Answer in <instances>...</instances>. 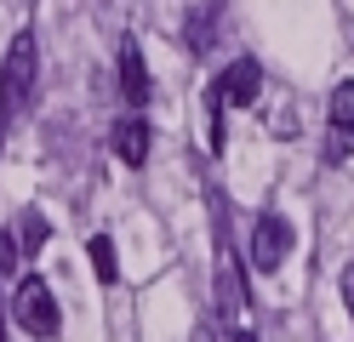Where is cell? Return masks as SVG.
<instances>
[{
    "label": "cell",
    "mask_w": 354,
    "mask_h": 342,
    "mask_svg": "<svg viewBox=\"0 0 354 342\" xmlns=\"http://www.w3.org/2000/svg\"><path fill=\"white\" fill-rule=\"evenodd\" d=\"M0 143H6V120H0Z\"/></svg>",
    "instance_id": "5bb4252c"
},
{
    "label": "cell",
    "mask_w": 354,
    "mask_h": 342,
    "mask_svg": "<svg viewBox=\"0 0 354 342\" xmlns=\"http://www.w3.org/2000/svg\"><path fill=\"white\" fill-rule=\"evenodd\" d=\"M149 143H154V137H149V120H143V114H126V120L115 126V154L126 160V166H143V160H149Z\"/></svg>",
    "instance_id": "8992f818"
},
{
    "label": "cell",
    "mask_w": 354,
    "mask_h": 342,
    "mask_svg": "<svg viewBox=\"0 0 354 342\" xmlns=\"http://www.w3.org/2000/svg\"><path fill=\"white\" fill-rule=\"evenodd\" d=\"M292 222H286L280 211H263L257 222H252V268H263V274H274L280 263H286V251H292Z\"/></svg>",
    "instance_id": "3957f363"
},
{
    "label": "cell",
    "mask_w": 354,
    "mask_h": 342,
    "mask_svg": "<svg viewBox=\"0 0 354 342\" xmlns=\"http://www.w3.org/2000/svg\"><path fill=\"white\" fill-rule=\"evenodd\" d=\"M17 257H24V251H17V240H12V234H0V274H6Z\"/></svg>",
    "instance_id": "8fae6325"
},
{
    "label": "cell",
    "mask_w": 354,
    "mask_h": 342,
    "mask_svg": "<svg viewBox=\"0 0 354 342\" xmlns=\"http://www.w3.org/2000/svg\"><path fill=\"white\" fill-rule=\"evenodd\" d=\"M212 91L223 97V108H252V103H257V91H263V68H257V57L229 63V68H223V80H217Z\"/></svg>",
    "instance_id": "277c9868"
},
{
    "label": "cell",
    "mask_w": 354,
    "mask_h": 342,
    "mask_svg": "<svg viewBox=\"0 0 354 342\" xmlns=\"http://www.w3.org/2000/svg\"><path fill=\"white\" fill-rule=\"evenodd\" d=\"M120 91H126V103H131V108H143V103H149V68H143L138 40H120Z\"/></svg>",
    "instance_id": "5b68a950"
},
{
    "label": "cell",
    "mask_w": 354,
    "mask_h": 342,
    "mask_svg": "<svg viewBox=\"0 0 354 342\" xmlns=\"http://www.w3.org/2000/svg\"><path fill=\"white\" fill-rule=\"evenodd\" d=\"M331 126H348L354 131V80H343L331 91Z\"/></svg>",
    "instance_id": "ba28073f"
},
{
    "label": "cell",
    "mask_w": 354,
    "mask_h": 342,
    "mask_svg": "<svg viewBox=\"0 0 354 342\" xmlns=\"http://www.w3.org/2000/svg\"><path fill=\"white\" fill-rule=\"evenodd\" d=\"M86 257H92V274H97L103 285H115V280H120V263H115V240H109V234H97L92 245H86Z\"/></svg>",
    "instance_id": "52a82bcc"
},
{
    "label": "cell",
    "mask_w": 354,
    "mask_h": 342,
    "mask_svg": "<svg viewBox=\"0 0 354 342\" xmlns=\"http://www.w3.org/2000/svg\"><path fill=\"white\" fill-rule=\"evenodd\" d=\"M348 154H354V131L348 126H331L326 131V160H331V166H343Z\"/></svg>",
    "instance_id": "9c48e42d"
},
{
    "label": "cell",
    "mask_w": 354,
    "mask_h": 342,
    "mask_svg": "<svg viewBox=\"0 0 354 342\" xmlns=\"http://www.w3.org/2000/svg\"><path fill=\"white\" fill-rule=\"evenodd\" d=\"M343 303H348V314H354V263L343 268Z\"/></svg>",
    "instance_id": "7c38bea8"
},
{
    "label": "cell",
    "mask_w": 354,
    "mask_h": 342,
    "mask_svg": "<svg viewBox=\"0 0 354 342\" xmlns=\"http://www.w3.org/2000/svg\"><path fill=\"white\" fill-rule=\"evenodd\" d=\"M40 240H46V222H40V217H24V245L35 251Z\"/></svg>",
    "instance_id": "30bf717a"
},
{
    "label": "cell",
    "mask_w": 354,
    "mask_h": 342,
    "mask_svg": "<svg viewBox=\"0 0 354 342\" xmlns=\"http://www.w3.org/2000/svg\"><path fill=\"white\" fill-rule=\"evenodd\" d=\"M12 314H17V325H24L29 336H57V325H63V314H57V303H52V285L40 280V274L17 280V291H12Z\"/></svg>",
    "instance_id": "7a4b0ae2"
},
{
    "label": "cell",
    "mask_w": 354,
    "mask_h": 342,
    "mask_svg": "<svg viewBox=\"0 0 354 342\" xmlns=\"http://www.w3.org/2000/svg\"><path fill=\"white\" fill-rule=\"evenodd\" d=\"M234 342H257V336H252V331H234Z\"/></svg>",
    "instance_id": "4fadbf2b"
},
{
    "label": "cell",
    "mask_w": 354,
    "mask_h": 342,
    "mask_svg": "<svg viewBox=\"0 0 354 342\" xmlns=\"http://www.w3.org/2000/svg\"><path fill=\"white\" fill-rule=\"evenodd\" d=\"M35 80H40V46H35L29 29H17L6 57H0V120L24 114V103L35 97Z\"/></svg>",
    "instance_id": "6da1fadb"
}]
</instances>
